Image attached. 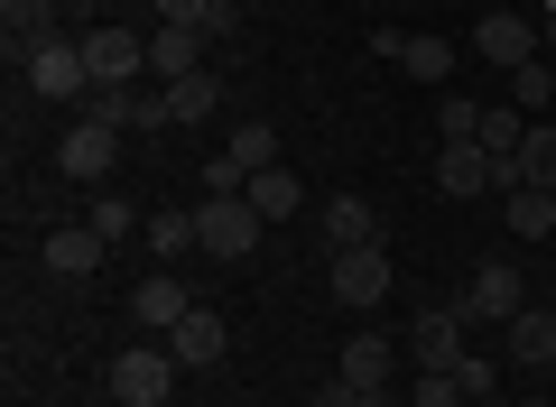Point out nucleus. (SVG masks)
<instances>
[{
  "label": "nucleus",
  "mask_w": 556,
  "mask_h": 407,
  "mask_svg": "<svg viewBox=\"0 0 556 407\" xmlns=\"http://www.w3.org/2000/svg\"><path fill=\"white\" fill-rule=\"evenodd\" d=\"M84 65H93V93L139 84V75H149V38H139V28H121V20H102V28H84Z\"/></svg>",
  "instance_id": "nucleus-3"
},
{
  "label": "nucleus",
  "mask_w": 556,
  "mask_h": 407,
  "mask_svg": "<svg viewBox=\"0 0 556 407\" xmlns=\"http://www.w3.org/2000/svg\"><path fill=\"white\" fill-rule=\"evenodd\" d=\"M56 167L75 176V186H102V176L121 167V130H102V120H75V130L56 139Z\"/></svg>",
  "instance_id": "nucleus-9"
},
{
  "label": "nucleus",
  "mask_w": 556,
  "mask_h": 407,
  "mask_svg": "<svg viewBox=\"0 0 556 407\" xmlns=\"http://www.w3.org/2000/svg\"><path fill=\"white\" fill-rule=\"evenodd\" d=\"M501 343H510L519 370H547L556 361V306H519L510 325H501Z\"/></svg>",
  "instance_id": "nucleus-15"
},
{
  "label": "nucleus",
  "mask_w": 556,
  "mask_h": 407,
  "mask_svg": "<svg viewBox=\"0 0 556 407\" xmlns=\"http://www.w3.org/2000/svg\"><path fill=\"white\" fill-rule=\"evenodd\" d=\"M84 222H93L112 251H121L130 232H149V214H139V204H121V194H102V186H93V204H84Z\"/></svg>",
  "instance_id": "nucleus-23"
},
{
  "label": "nucleus",
  "mask_w": 556,
  "mask_h": 407,
  "mask_svg": "<svg viewBox=\"0 0 556 407\" xmlns=\"http://www.w3.org/2000/svg\"><path fill=\"white\" fill-rule=\"evenodd\" d=\"M195 232H204V259H251L260 241H269V222H260L251 194H204V204H195Z\"/></svg>",
  "instance_id": "nucleus-2"
},
{
  "label": "nucleus",
  "mask_w": 556,
  "mask_h": 407,
  "mask_svg": "<svg viewBox=\"0 0 556 407\" xmlns=\"http://www.w3.org/2000/svg\"><path fill=\"white\" fill-rule=\"evenodd\" d=\"M501 222H510L519 241H547L556 232V194L547 186H510V194H501Z\"/></svg>",
  "instance_id": "nucleus-19"
},
{
  "label": "nucleus",
  "mask_w": 556,
  "mask_h": 407,
  "mask_svg": "<svg viewBox=\"0 0 556 407\" xmlns=\"http://www.w3.org/2000/svg\"><path fill=\"white\" fill-rule=\"evenodd\" d=\"M316 407H362V389H353V380H343V370H334V380L316 389Z\"/></svg>",
  "instance_id": "nucleus-32"
},
{
  "label": "nucleus",
  "mask_w": 556,
  "mask_h": 407,
  "mask_svg": "<svg viewBox=\"0 0 556 407\" xmlns=\"http://www.w3.org/2000/svg\"><path fill=\"white\" fill-rule=\"evenodd\" d=\"M159 93H167V120H204V112L223 102V75L204 65V75H186V84H159Z\"/></svg>",
  "instance_id": "nucleus-25"
},
{
  "label": "nucleus",
  "mask_w": 556,
  "mask_h": 407,
  "mask_svg": "<svg viewBox=\"0 0 556 407\" xmlns=\"http://www.w3.org/2000/svg\"><path fill=\"white\" fill-rule=\"evenodd\" d=\"M223 157L241 167V186H251L260 167H288V157H278V130H269V120H241V130H232V149H223Z\"/></svg>",
  "instance_id": "nucleus-22"
},
{
  "label": "nucleus",
  "mask_w": 556,
  "mask_h": 407,
  "mask_svg": "<svg viewBox=\"0 0 556 407\" xmlns=\"http://www.w3.org/2000/svg\"><path fill=\"white\" fill-rule=\"evenodd\" d=\"M343 380L353 389H390V343H380V333H353V343H343Z\"/></svg>",
  "instance_id": "nucleus-24"
},
{
  "label": "nucleus",
  "mask_w": 556,
  "mask_h": 407,
  "mask_svg": "<svg viewBox=\"0 0 556 407\" xmlns=\"http://www.w3.org/2000/svg\"><path fill=\"white\" fill-rule=\"evenodd\" d=\"M455 56H464L455 38H399V75H417V84H445Z\"/></svg>",
  "instance_id": "nucleus-21"
},
{
  "label": "nucleus",
  "mask_w": 556,
  "mask_h": 407,
  "mask_svg": "<svg viewBox=\"0 0 556 407\" xmlns=\"http://www.w3.org/2000/svg\"><path fill=\"white\" fill-rule=\"evenodd\" d=\"M325 278H334V296L343 306H380L390 296V241H362V251H325Z\"/></svg>",
  "instance_id": "nucleus-4"
},
{
  "label": "nucleus",
  "mask_w": 556,
  "mask_h": 407,
  "mask_svg": "<svg viewBox=\"0 0 556 407\" xmlns=\"http://www.w3.org/2000/svg\"><path fill=\"white\" fill-rule=\"evenodd\" d=\"M519 407H556V398H519Z\"/></svg>",
  "instance_id": "nucleus-34"
},
{
  "label": "nucleus",
  "mask_w": 556,
  "mask_h": 407,
  "mask_svg": "<svg viewBox=\"0 0 556 407\" xmlns=\"http://www.w3.org/2000/svg\"><path fill=\"white\" fill-rule=\"evenodd\" d=\"M325 251H362V241H390V232H380V204H371V194H325Z\"/></svg>",
  "instance_id": "nucleus-13"
},
{
  "label": "nucleus",
  "mask_w": 556,
  "mask_h": 407,
  "mask_svg": "<svg viewBox=\"0 0 556 407\" xmlns=\"http://www.w3.org/2000/svg\"><path fill=\"white\" fill-rule=\"evenodd\" d=\"M20 56H28V93H38V102H84V93H93V65H84V38H65V28L28 38Z\"/></svg>",
  "instance_id": "nucleus-1"
},
{
  "label": "nucleus",
  "mask_w": 556,
  "mask_h": 407,
  "mask_svg": "<svg viewBox=\"0 0 556 407\" xmlns=\"http://www.w3.org/2000/svg\"><path fill=\"white\" fill-rule=\"evenodd\" d=\"M241 194L260 204V222H288V214H306V186H298V167H260Z\"/></svg>",
  "instance_id": "nucleus-18"
},
{
  "label": "nucleus",
  "mask_w": 556,
  "mask_h": 407,
  "mask_svg": "<svg viewBox=\"0 0 556 407\" xmlns=\"http://www.w3.org/2000/svg\"><path fill=\"white\" fill-rule=\"evenodd\" d=\"M149 251H159V269H177L186 251H204V232H195V204H159V214H149Z\"/></svg>",
  "instance_id": "nucleus-17"
},
{
  "label": "nucleus",
  "mask_w": 556,
  "mask_h": 407,
  "mask_svg": "<svg viewBox=\"0 0 556 407\" xmlns=\"http://www.w3.org/2000/svg\"><path fill=\"white\" fill-rule=\"evenodd\" d=\"M538 20H519V10H482L473 20V56L482 65H501V75H519V65H538Z\"/></svg>",
  "instance_id": "nucleus-6"
},
{
  "label": "nucleus",
  "mask_w": 556,
  "mask_h": 407,
  "mask_svg": "<svg viewBox=\"0 0 556 407\" xmlns=\"http://www.w3.org/2000/svg\"><path fill=\"white\" fill-rule=\"evenodd\" d=\"M159 20H177V28H204V38H232L241 28V0H149Z\"/></svg>",
  "instance_id": "nucleus-20"
},
{
  "label": "nucleus",
  "mask_w": 556,
  "mask_h": 407,
  "mask_svg": "<svg viewBox=\"0 0 556 407\" xmlns=\"http://www.w3.org/2000/svg\"><path fill=\"white\" fill-rule=\"evenodd\" d=\"M130 315H139L149 333H177L186 315H195V288H186L177 269H159V278H139V288H130Z\"/></svg>",
  "instance_id": "nucleus-11"
},
{
  "label": "nucleus",
  "mask_w": 556,
  "mask_h": 407,
  "mask_svg": "<svg viewBox=\"0 0 556 407\" xmlns=\"http://www.w3.org/2000/svg\"><path fill=\"white\" fill-rule=\"evenodd\" d=\"M464 343H473L464 306H427V315L408 325V361H417V370H464V361H473Z\"/></svg>",
  "instance_id": "nucleus-5"
},
{
  "label": "nucleus",
  "mask_w": 556,
  "mask_h": 407,
  "mask_svg": "<svg viewBox=\"0 0 556 407\" xmlns=\"http://www.w3.org/2000/svg\"><path fill=\"white\" fill-rule=\"evenodd\" d=\"M38 259H47V278H93L102 259H112V241H102L93 222H56V232L38 241Z\"/></svg>",
  "instance_id": "nucleus-10"
},
{
  "label": "nucleus",
  "mask_w": 556,
  "mask_h": 407,
  "mask_svg": "<svg viewBox=\"0 0 556 407\" xmlns=\"http://www.w3.org/2000/svg\"><path fill=\"white\" fill-rule=\"evenodd\" d=\"M362 407H390V389H362Z\"/></svg>",
  "instance_id": "nucleus-33"
},
{
  "label": "nucleus",
  "mask_w": 556,
  "mask_h": 407,
  "mask_svg": "<svg viewBox=\"0 0 556 407\" xmlns=\"http://www.w3.org/2000/svg\"><path fill=\"white\" fill-rule=\"evenodd\" d=\"M455 306H464V325H510V315L529 306V288H519V269H510V259H482V269L464 278V296H455Z\"/></svg>",
  "instance_id": "nucleus-7"
},
{
  "label": "nucleus",
  "mask_w": 556,
  "mask_h": 407,
  "mask_svg": "<svg viewBox=\"0 0 556 407\" xmlns=\"http://www.w3.org/2000/svg\"><path fill=\"white\" fill-rule=\"evenodd\" d=\"M177 352H121V361H112V398L121 407H167V398H177Z\"/></svg>",
  "instance_id": "nucleus-8"
},
{
  "label": "nucleus",
  "mask_w": 556,
  "mask_h": 407,
  "mask_svg": "<svg viewBox=\"0 0 556 407\" xmlns=\"http://www.w3.org/2000/svg\"><path fill=\"white\" fill-rule=\"evenodd\" d=\"M167 352H177L186 370H214L223 352H232V333H223V315H214V306H195V315H186L177 333H167Z\"/></svg>",
  "instance_id": "nucleus-16"
},
{
  "label": "nucleus",
  "mask_w": 556,
  "mask_h": 407,
  "mask_svg": "<svg viewBox=\"0 0 556 407\" xmlns=\"http://www.w3.org/2000/svg\"><path fill=\"white\" fill-rule=\"evenodd\" d=\"M204 47H214L204 28H177V20H159V28H149V75H159V84H186V75H204Z\"/></svg>",
  "instance_id": "nucleus-12"
},
{
  "label": "nucleus",
  "mask_w": 556,
  "mask_h": 407,
  "mask_svg": "<svg viewBox=\"0 0 556 407\" xmlns=\"http://www.w3.org/2000/svg\"><path fill=\"white\" fill-rule=\"evenodd\" d=\"M510 102H519V112H547V102H556V65H519V75H510Z\"/></svg>",
  "instance_id": "nucleus-28"
},
{
  "label": "nucleus",
  "mask_w": 556,
  "mask_h": 407,
  "mask_svg": "<svg viewBox=\"0 0 556 407\" xmlns=\"http://www.w3.org/2000/svg\"><path fill=\"white\" fill-rule=\"evenodd\" d=\"M167 407H177V398H167Z\"/></svg>",
  "instance_id": "nucleus-35"
},
{
  "label": "nucleus",
  "mask_w": 556,
  "mask_h": 407,
  "mask_svg": "<svg viewBox=\"0 0 556 407\" xmlns=\"http://www.w3.org/2000/svg\"><path fill=\"white\" fill-rule=\"evenodd\" d=\"M455 380H464V398H501V389H492V361H482V352H473V361L455 370Z\"/></svg>",
  "instance_id": "nucleus-31"
},
{
  "label": "nucleus",
  "mask_w": 556,
  "mask_h": 407,
  "mask_svg": "<svg viewBox=\"0 0 556 407\" xmlns=\"http://www.w3.org/2000/svg\"><path fill=\"white\" fill-rule=\"evenodd\" d=\"M482 149H492V157H519V139H529V112H519V102H482Z\"/></svg>",
  "instance_id": "nucleus-26"
},
{
  "label": "nucleus",
  "mask_w": 556,
  "mask_h": 407,
  "mask_svg": "<svg viewBox=\"0 0 556 407\" xmlns=\"http://www.w3.org/2000/svg\"><path fill=\"white\" fill-rule=\"evenodd\" d=\"M519 176L556 194V130H547V120H529V139H519Z\"/></svg>",
  "instance_id": "nucleus-27"
},
{
  "label": "nucleus",
  "mask_w": 556,
  "mask_h": 407,
  "mask_svg": "<svg viewBox=\"0 0 556 407\" xmlns=\"http://www.w3.org/2000/svg\"><path fill=\"white\" fill-rule=\"evenodd\" d=\"M437 130H445V139H473V130H482V102L445 93V102H437Z\"/></svg>",
  "instance_id": "nucleus-30"
},
{
  "label": "nucleus",
  "mask_w": 556,
  "mask_h": 407,
  "mask_svg": "<svg viewBox=\"0 0 556 407\" xmlns=\"http://www.w3.org/2000/svg\"><path fill=\"white\" fill-rule=\"evenodd\" d=\"M93 120H102V130H177V120H167V93H139V84L93 93Z\"/></svg>",
  "instance_id": "nucleus-14"
},
{
  "label": "nucleus",
  "mask_w": 556,
  "mask_h": 407,
  "mask_svg": "<svg viewBox=\"0 0 556 407\" xmlns=\"http://www.w3.org/2000/svg\"><path fill=\"white\" fill-rule=\"evenodd\" d=\"M408 407H473V398H464V380H455V370H417Z\"/></svg>",
  "instance_id": "nucleus-29"
}]
</instances>
